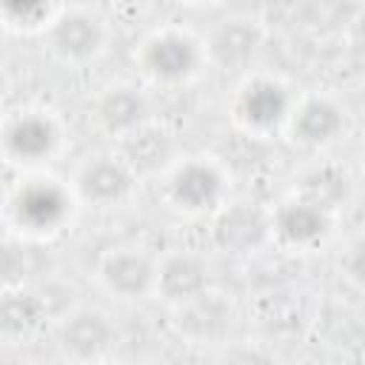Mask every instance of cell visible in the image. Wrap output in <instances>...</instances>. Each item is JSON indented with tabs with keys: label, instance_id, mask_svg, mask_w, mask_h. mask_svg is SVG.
<instances>
[{
	"label": "cell",
	"instance_id": "cell-17",
	"mask_svg": "<svg viewBox=\"0 0 365 365\" xmlns=\"http://www.w3.org/2000/svg\"><path fill=\"white\" fill-rule=\"evenodd\" d=\"M111 148L134 171L137 180H143V177H160L180 157V151H177V134L165 123H160L157 117L148 120V123H143L131 134L120 137Z\"/></svg>",
	"mask_w": 365,
	"mask_h": 365
},
{
	"label": "cell",
	"instance_id": "cell-6",
	"mask_svg": "<svg viewBox=\"0 0 365 365\" xmlns=\"http://www.w3.org/2000/svg\"><path fill=\"white\" fill-rule=\"evenodd\" d=\"M108 20L91 6H60L43 31L46 51L63 66H88L108 48Z\"/></svg>",
	"mask_w": 365,
	"mask_h": 365
},
{
	"label": "cell",
	"instance_id": "cell-13",
	"mask_svg": "<svg viewBox=\"0 0 365 365\" xmlns=\"http://www.w3.org/2000/svg\"><path fill=\"white\" fill-rule=\"evenodd\" d=\"M174 331L194 345H225L237 325V305L214 285L194 299L171 308Z\"/></svg>",
	"mask_w": 365,
	"mask_h": 365
},
{
	"label": "cell",
	"instance_id": "cell-16",
	"mask_svg": "<svg viewBox=\"0 0 365 365\" xmlns=\"http://www.w3.org/2000/svg\"><path fill=\"white\" fill-rule=\"evenodd\" d=\"M208 288H211V268L202 254L191 248H171L165 254H157L154 297L163 299L168 308H177Z\"/></svg>",
	"mask_w": 365,
	"mask_h": 365
},
{
	"label": "cell",
	"instance_id": "cell-1",
	"mask_svg": "<svg viewBox=\"0 0 365 365\" xmlns=\"http://www.w3.org/2000/svg\"><path fill=\"white\" fill-rule=\"evenodd\" d=\"M77 205L80 202L66 180L31 171L6 194V220L20 240H51L71 225Z\"/></svg>",
	"mask_w": 365,
	"mask_h": 365
},
{
	"label": "cell",
	"instance_id": "cell-3",
	"mask_svg": "<svg viewBox=\"0 0 365 365\" xmlns=\"http://www.w3.org/2000/svg\"><path fill=\"white\" fill-rule=\"evenodd\" d=\"M165 202L185 217H214L228 197V171L217 157L208 154H180L163 174Z\"/></svg>",
	"mask_w": 365,
	"mask_h": 365
},
{
	"label": "cell",
	"instance_id": "cell-11",
	"mask_svg": "<svg viewBox=\"0 0 365 365\" xmlns=\"http://www.w3.org/2000/svg\"><path fill=\"white\" fill-rule=\"evenodd\" d=\"M345 128H348L345 106L325 91L297 94V103L285 123V134L291 137V143L305 151H322L339 143Z\"/></svg>",
	"mask_w": 365,
	"mask_h": 365
},
{
	"label": "cell",
	"instance_id": "cell-23",
	"mask_svg": "<svg viewBox=\"0 0 365 365\" xmlns=\"http://www.w3.org/2000/svg\"><path fill=\"white\" fill-rule=\"evenodd\" d=\"M6 91H9V74H6V68H3V63H0V100L6 97Z\"/></svg>",
	"mask_w": 365,
	"mask_h": 365
},
{
	"label": "cell",
	"instance_id": "cell-4",
	"mask_svg": "<svg viewBox=\"0 0 365 365\" xmlns=\"http://www.w3.org/2000/svg\"><path fill=\"white\" fill-rule=\"evenodd\" d=\"M297 103L294 86L279 74L248 71L231 94V117L251 137H271L285 131Z\"/></svg>",
	"mask_w": 365,
	"mask_h": 365
},
{
	"label": "cell",
	"instance_id": "cell-2",
	"mask_svg": "<svg viewBox=\"0 0 365 365\" xmlns=\"http://www.w3.org/2000/svg\"><path fill=\"white\" fill-rule=\"evenodd\" d=\"M134 66L143 80L160 88L188 86L208 63L202 37L185 26H157L134 48Z\"/></svg>",
	"mask_w": 365,
	"mask_h": 365
},
{
	"label": "cell",
	"instance_id": "cell-21",
	"mask_svg": "<svg viewBox=\"0 0 365 365\" xmlns=\"http://www.w3.org/2000/svg\"><path fill=\"white\" fill-rule=\"evenodd\" d=\"M29 265H31V259H29L26 242L14 234H3L0 237V291L26 285Z\"/></svg>",
	"mask_w": 365,
	"mask_h": 365
},
{
	"label": "cell",
	"instance_id": "cell-8",
	"mask_svg": "<svg viewBox=\"0 0 365 365\" xmlns=\"http://www.w3.org/2000/svg\"><path fill=\"white\" fill-rule=\"evenodd\" d=\"M54 339L66 362L97 365L106 362L117 342V325L108 311L97 305H77L54 322Z\"/></svg>",
	"mask_w": 365,
	"mask_h": 365
},
{
	"label": "cell",
	"instance_id": "cell-24",
	"mask_svg": "<svg viewBox=\"0 0 365 365\" xmlns=\"http://www.w3.org/2000/svg\"><path fill=\"white\" fill-rule=\"evenodd\" d=\"M97 365H114V362H108V359H106V362H97Z\"/></svg>",
	"mask_w": 365,
	"mask_h": 365
},
{
	"label": "cell",
	"instance_id": "cell-18",
	"mask_svg": "<svg viewBox=\"0 0 365 365\" xmlns=\"http://www.w3.org/2000/svg\"><path fill=\"white\" fill-rule=\"evenodd\" d=\"M51 325L46 299L29 285L0 291V342L17 345L40 336Z\"/></svg>",
	"mask_w": 365,
	"mask_h": 365
},
{
	"label": "cell",
	"instance_id": "cell-10",
	"mask_svg": "<svg viewBox=\"0 0 365 365\" xmlns=\"http://www.w3.org/2000/svg\"><path fill=\"white\" fill-rule=\"evenodd\" d=\"M208 220L214 248L231 257H251L271 245V211L254 200H228Z\"/></svg>",
	"mask_w": 365,
	"mask_h": 365
},
{
	"label": "cell",
	"instance_id": "cell-5",
	"mask_svg": "<svg viewBox=\"0 0 365 365\" xmlns=\"http://www.w3.org/2000/svg\"><path fill=\"white\" fill-rule=\"evenodd\" d=\"M63 145L60 120L37 106L14 108L0 120V157L23 171H40Z\"/></svg>",
	"mask_w": 365,
	"mask_h": 365
},
{
	"label": "cell",
	"instance_id": "cell-22",
	"mask_svg": "<svg viewBox=\"0 0 365 365\" xmlns=\"http://www.w3.org/2000/svg\"><path fill=\"white\" fill-rule=\"evenodd\" d=\"M217 365H277V359L259 342H234V339H228L220 351Z\"/></svg>",
	"mask_w": 365,
	"mask_h": 365
},
{
	"label": "cell",
	"instance_id": "cell-14",
	"mask_svg": "<svg viewBox=\"0 0 365 365\" xmlns=\"http://www.w3.org/2000/svg\"><path fill=\"white\" fill-rule=\"evenodd\" d=\"M157 254L143 245H114L97 262L100 285L117 299H145L154 297Z\"/></svg>",
	"mask_w": 365,
	"mask_h": 365
},
{
	"label": "cell",
	"instance_id": "cell-20",
	"mask_svg": "<svg viewBox=\"0 0 365 365\" xmlns=\"http://www.w3.org/2000/svg\"><path fill=\"white\" fill-rule=\"evenodd\" d=\"M60 6L54 3H0V31H46Z\"/></svg>",
	"mask_w": 365,
	"mask_h": 365
},
{
	"label": "cell",
	"instance_id": "cell-15",
	"mask_svg": "<svg viewBox=\"0 0 365 365\" xmlns=\"http://www.w3.org/2000/svg\"><path fill=\"white\" fill-rule=\"evenodd\" d=\"M91 117H94L97 128L117 143L120 137L131 134L143 123L154 120L151 97L140 83L117 80L97 91V97L91 103Z\"/></svg>",
	"mask_w": 365,
	"mask_h": 365
},
{
	"label": "cell",
	"instance_id": "cell-19",
	"mask_svg": "<svg viewBox=\"0 0 365 365\" xmlns=\"http://www.w3.org/2000/svg\"><path fill=\"white\" fill-rule=\"evenodd\" d=\"M291 194L305 197V200L328 208L331 214H339L354 197V177L342 163L317 160V163H311L308 168L299 171V177L294 180Z\"/></svg>",
	"mask_w": 365,
	"mask_h": 365
},
{
	"label": "cell",
	"instance_id": "cell-12",
	"mask_svg": "<svg viewBox=\"0 0 365 365\" xmlns=\"http://www.w3.org/2000/svg\"><path fill=\"white\" fill-rule=\"evenodd\" d=\"M265 43V26L257 14L234 11L220 17L202 37L205 63L220 68H248L259 57Z\"/></svg>",
	"mask_w": 365,
	"mask_h": 365
},
{
	"label": "cell",
	"instance_id": "cell-9",
	"mask_svg": "<svg viewBox=\"0 0 365 365\" xmlns=\"http://www.w3.org/2000/svg\"><path fill=\"white\" fill-rule=\"evenodd\" d=\"M137 182L140 180L120 160V154L114 148L94 151V154L83 157L80 165L74 168L71 180H68L77 202H86V205H94V208L123 205L134 194Z\"/></svg>",
	"mask_w": 365,
	"mask_h": 365
},
{
	"label": "cell",
	"instance_id": "cell-7",
	"mask_svg": "<svg viewBox=\"0 0 365 365\" xmlns=\"http://www.w3.org/2000/svg\"><path fill=\"white\" fill-rule=\"evenodd\" d=\"M268 211H271V245L279 251L311 254L331 240L336 225V214L297 194H285Z\"/></svg>",
	"mask_w": 365,
	"mask_h": 365
}]
</instances>
